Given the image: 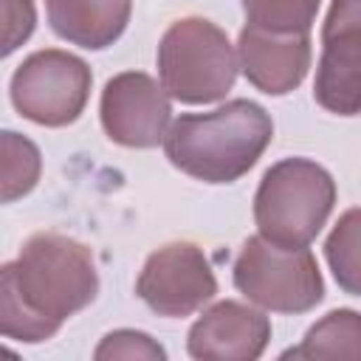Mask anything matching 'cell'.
<instances>
[{
  "label": "cell",
  "mask_w": 361,
  "mask_h": 361,
  "mask_svg": "<svg viewBox=\"0 0 361 361\" xmlns=\"http://www.w3.org/2000/svg\"><path fill=\"white\" fill-rule=\"evenodd\" d=\"M96 293L99 271L85 243L56 231L31 234L17 259L0 268V333L23 344L48 341Z\"/></svg>",
  "instance_id": "1"
},
{
  "label": "cell",
  "mask_w": 361,
  "mask_h": 361,
  "mask_svg": "<svg viewBox=\"0 0 361 361\" xmlns=\"http://www.w3.org/2000/svg\"><path fill=\"white\" fill-rule=\"evenodd\" d=\"M274 138L271 113L251 99H231L209 113H180L164 138L175 169L203 183L240 180Z\"/></svg>",
  "instance_id": "2"
},
{
  "label": "cell",
  "mask_w": 361,
  "mask_h": 361,
  "mask_svg": "<svg viewBox=\"0 0 361 361\" xmlns=\"http://www.w3.org/2000/svg\"><path fill=\"white\" fill-rule=\"evenodd\" d=\"M336 206L333 175L310 158L271 164L254 195L257 231L276 245H310Z\"/></svg>",
  "instance_id": "3"
},
{
  "label": "cell",
  "mask_w": 361,
  "mask_h": 361,
  "mask_svg": "<svg viewBox=\"0 0 361 361\" xmlns=\"http://www.w3.org/2000/svg\"><path fill=\"white\" fill-rule=\"evenodd\" d=\"M240 59L228 34L206 17L175 20L158 42V79L180 104L226 99L237 82Z\"/></svg>",
  "instance_id": "4"
},
{
  "label": "cell",
  "mask_w": 361,
  "mask_h": 361,
  "mask_svg": "<svg viewBox=\"0 0 361 361\" xmlns=\"http://www.w3.org/2000/svg\"><path fill=\"white\" fill-rule=\"evenodd\" d=\"M234 288L262 310L307 313L324 299V279L307 245H276L262 234L243 243L234 259Z\"/></svg>",
  "instance_id": "5"
},
{
  "label": "cell",
  "mask_w": 361,
  "mask_h": 361,
  "mask_svg": "<svg viewBox=\"0 0 361 361\" xmlns=\"http://www.w3.org/2000/svg\"><path fill=\"white\" fill-rule=\"evenodd\" d=\"M90 65L62 48H42L25 56L11 73L14 110L39 127L73 124L90 99Z\"/></svg>",
  "instance_id": "6"
},
{
  "label": "cell",
  "mask_w": 361,
  "mask_h": 361,
  "mask_svg": "<svg viewBox=\"0 0 361 361\" xmlns=\"http://www.w3.org/2000/svg\"><path fill=\"white\" fill-rule=\"evenodd\" d=\"M138 299L164 319H183L217 296V276L200 245L189 240L152 251L135 279Z\"/></svg>",
  "instance_id": "7"
},
{
  "label": "cell",
  "mask_w": 361,
  "mask_h": 361,
  "mask_svg": "<svg viewBox=\"0 0 361 361\" xmlns=\"http://www.w3.org/2000/svg\"><path fill=\"white\" fill-rule=\"evenodd\" d=\"M313 99L336 116L361 113V0H330Z\"/></svg>",
  "instance_id": "8"
},
{
  "label": "cell",
  "mask_w": 361,
  "mask_h": 361,
  "mask_svg": "<svg viewBox=\"0 0 361 361\" xmlns=\"http://www.w3.org/2000/svg\"><path fill=\"white\" fill-rule=\"evenodd\" d=\"M169 93L144 71H124L107 79L99 102V118L107 138L130 149L164 144L172 124Z\"/></svg>",
  "instance_id": "9"
},
{
  "label": "cell",
  "mask_w": 361,
  "mask_h": 361,
  "mask_svg": "<svg viewBox=\"0 0 361 361\" xmlns=\"http://www.w3.org/2000/svg\"><path fill=\"white\" fill-rule=\"evenodd\" d=\"M271 341V319L237 299L206 307L186 336V350L197 361H257Z\"/></svg>",
  "instance_id": "10"
},
{
  "label": "cell",
  "mask_w": 361,
  "mask_h": 361,
  "mask_svg": "<svg viewBox=\"0 0 361 361\" xmlns=\"http://www.w3.org/2000/svg\"><path fill=\"white\" fill-rule=\"evenodd\" d=\"M237 59L243 76L259 93L285 96L296 90L310 71V59H313L310 31L274 34L245 23L237 39Z\"/></svg>",
  "instance_id": "11"
},
{
  "label": "cell",
  "mask_w": 361,
  "mask_h": 361,
  "mask_svg": "<svg viewBox=\"0 0 361 361\" xmlns=\"http://www.w3.org/2000/svg\"><path fill=\"white\" fill-rule=\"evenodd\" d=\"M45 14L54 34L65 42L104 51L124 34L133 0H45Z\"/></svg>",
  "instance_id": "12"
},
{
  "label": "cell",
  "mask_w": 361,
  "mask_h": 361,
  "mask_svg": "<svg viewBox=\"0 0 361 361\" xmlns=\"http://www.w3.org/2000/svg\"><path fill=\"white\" fill-rule=\"evenodd\" d=\"M282 358H361V313L336 307L307 327L299 347L282 353Z\"/></svg>",
  "instance_id": "13"
},
{
  "label": "cell",
  "mask_w": 361,
  "mask_h": 361,
  "mask_svg": "<svg viewBox=\"0 0 361 361\" xmlns=\"http://www.w3.org/2000/svg\"><path fill=\"white\" fill-rule=\"evenodd\" d=\"M324 259L336 285L350 296H361V206L336 220L324 240Z\"/></svg>",
  "instance_id": "14"
},
{
  "label": "cell",
  "mask_w": 361,
  "mask_h": 361,
  "mask_svg": "<svg viewBox=\"0 0 361 361\" xmlns=\"http://www.w3.org/2000/svg\"><path fill=\"white\" fill-rule=\"evenodd\" d=\"M0 172H3V203H14L17 197L28 195L39 175H42V155L39 147L14 133V130H3L0 133Z\"/></svg>",
  "instance_id": "15"
},
{
  "label": "cell",
  "mask_w": 361,
  "mask_h": 361,
  "mask_svg": "<svg viewBox=\"0 0 361 361\" xmlns=\"http://www.w3.org/2000/svg\"><path fill=\"white\" fill-rule=\"evenodd\" d=\"M248 25L274 34H302L310 31L322 0H240Z\"/></svg>",
  "instance_id": "16"
},
{
  "label": "cell",
  "mask_w": 361,
  "mask_h": 361,
  "mask_svg": "<svg viewBox=\"0 0 361 361\" xmlns=\"http://www.w3.org/2000/svg\"><path fill=\"white\" fill-rule=\"evenodd\" d=\"M96 361H107V358H144V361H166V350L141 330H110L99 347L93 350Z\"/></svg>",
  "instance_id": "17"
},
{
  "label": "cell",
  "mask_w": 361,
  "mask_h": 361,
  "mask_svg": "<svg viewBox=\"0 0 361 361\" xmlns=\"http://www.w3.org/2000/svg\"><path fill=\"white\" fill-rule=\"evenodd\" d=\"M0 11H3L0 54L8 56L34 34L37 11H34V0H0Z\"/></svg>",
  "instance_id": "18"
}]
</instances>
